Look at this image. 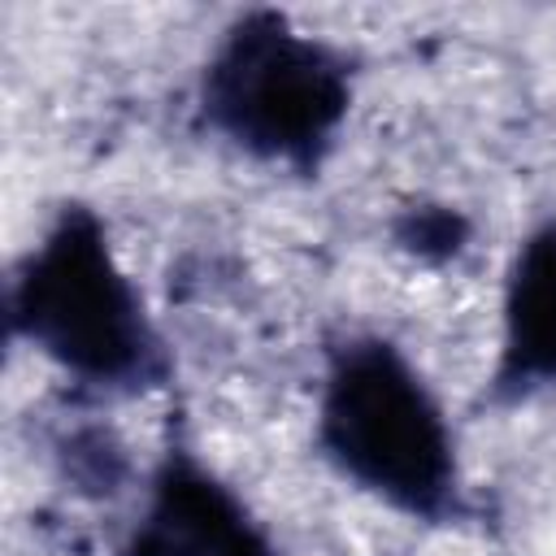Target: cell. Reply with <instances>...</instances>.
Listing matches in <instances>:
<instances>
[{"instance_id":"3957f363","label":"cell","mask_w":556,"mask_h":556,"mask_svg":"<svg viewBox=\"0 0 556 556\" xmlns=\"http://www.w3.org/2000/svg\"><path fill=\"white\" fill-rule=\"evenodd\" d=\"M195 109L235 152L291 174H317L352 109V61L291 17L252 9L213 43Z\"/></svg>"},{"instance_id":"6da1fadb","label":"cell","mask_w":556,"mask_h":556,"mask_svg":"<svg viewBox=\"0 0 556 556\" xmlns=\"http://www.w3.org/2000/svg\"><path fill=\"white\" fill-rule=\"evenodd\" d=\"M313 439L339 478L400 517L447 526L469 513L447 408L413 356L382 334L330 348Z\"/></svg>"},{"instance_id":"7a4b0ae2","label":"cell","mask_w":556,"mask_h":556,"mask_svg":"<svg viewBox=\"0 0 556 556\" xmlns=\"http://www.w3.org/2000/svg\"><path fill=\"white\" fill-rule=\"evenodd\" d=\"M9 326L78 387L139 395L169 378V348L139 282L87 204H65L9 278Z\"/></svg>"},{"instance_id":"5b68a950","label":"cell","mask_w":556,"mask_h":556,"mask_svg":"<svg viewBox=\"0 0 556 556\" xmlns=\"http://www.w3.org/2000/svg\"><path fill=\"white\" fill-rule=\"evenodd\" d=\"M552 387H556V217L534 226L508 261L491 404H517Z\"/></svg>"},{"instance_id":"277c9868","label":"cell","mask_w":556,"mask_h":556,"mask_svg":"<svg viewBox=\"0 0 556 556\" xmlns=\"http://www.w3.org/2000/svg\"><path fill=\"white\" fill-rule=\"evenodd\" d=\"M113 556H282L243 495L195 452L169 447Z\"/></svg>"},{"instance_id":"52a82bcc","label":"cell","mask_w":556,"mask_h":556,"mask_svg":"<svg viewBox=\"0 0 556 556\" xmlns=\"http://www.w3.org/2000/svg\"><path fill=\"white\" fill-rule=\"evenodd\" d=\"M460 230H465L460 217L447 213V208H439V213H417V217H413V235H408V243H413L417 252L439 248V252L447 256V252L460 248Z\"/></svg>"},{"instance_id":"8992f818","label":"cell","mask_w":556,"mask_h":556,"mask_svg":"<svg viewBox=\"0 0 556 556\" xmlns=\"http://www.w3.org/2000/svg\"><path fill=\"white\" fill-rule=\"evenodd\" d=\"M61 460L74 473V482H83V491H104L113 495L117 482L126 478V456L122 443L109 430H78L61 443Z\"/></svg>"}]
</instances>
